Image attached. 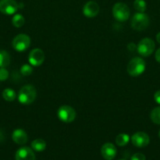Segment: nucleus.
<instances>
[{
	"instance_id": "1",
	"label": "nucleus",
	"mask_w": 160,
	"mask_h": 160,
	"mask_svg": "<svg viewBox=\"0 0 160 160\" xmlns=\"http://www.w3.org/2000/svg\"><path fill=\"white\" fill-rule=\"evenodd\" d=\"M36 96H37V92L35 88L31 84H27L21 88L17 98L21 104L30 105L35 100Z\"/></svg>"
},
{
	"instance_id": "2",
	"label": "nucleus",
	"mask_w": 160,
	"mask_h": 160,
	"mask_svg": "<svg viewBox=\"0 0 160 160\" xmlns=\"http://www.w3.org/2000/svg\"><path fill=\"white\" fill-rule=\"evenodd\" d=\"M146 64L144 59L140 57H135L129 62L127 72L132 77H138L145 70Z\"/></svg>"
},
{
	"instance_id": "3",
	"label": "nucleus",
	"mask_w": 160,
	"mask_h": 160,
	"mask_svg": "<svg viewBox=\"0 0 160 160\" xmlns=\"http://www.w3.org/2000/svg\"><path fill=\"white\" fill-rule=\"evenodd\" d=\"M150 20L147 14L144 12H136L133 15L131 20V27L136 31H144L149 26Z\"/></svg>"
},
{
	"instance_id": "4",
	"label": "nucleus",
	"mask_w": 160,
	"mask_h": 160,
	"mask_svg": "<svg viewBox=\"0 0 160 160\" xmlns=\"http://www.w3.org/2000/svg\"><path fill=\"white\" fill-rule=\"evenodd\" d=\"M112 14L116 20L124 22L130 17V10L126 4L123 2H117L112 8Z\"/></svg>"
},
{
	"instance_id": "5",
	"label": "nucleus",
	"mask_w": 160,
	"mask_h": 160,
	"mask_svg": "<svg viewBox=\"0 0 160 160\" xmlns=\"http://www.w3.org/2000/svg\"><path fill=\"white\" fill-rule=\"evenodd\" d=\"M155 48V44L154 41L148 38H146L142 39L138 43L136 49L141 56H144V57H147L153 53Z\"/></svg>"
},
{
	"instance_id": "6",
	"label": "nucleus",
	"mask_w": 160,
	"mask_h": 160,
	"mask_svg": "<svg viewBox=\"0 0 160 160\" xmlns=\"http://www.w3.org/2000/svg\"><path fill=\"white\" fill-rule=\"evenodd\" d=\"M57 117L61 121L69 123L75 120L76 117V112L72 107L64 105L58 109Z\"/></svg>"
},
{
	"instance_id": "7",
	"label": "nucleus",
	"mask_w": 160,
	"mask_h": 160,
	"mask_svg": "<svg viewBox=\"0 0 160 160\" xmlns=\"http://www.w3.org/2000/svg\"><path fill=\"white\" fill-rule=\"evenodd\" d=\"M31 45V38L28 34H20L16 36L12 42L13 48L17 52H23L28 49Z\"/></svg>"
},
{
	"instance_id": "8",
	"label": "nucleus",
	"mask_w": 160,
	"mask_h": 160,
	"mask_svg": "<svg viewBox=\"0 0 160 160\" xmlns=\"http://www.w3.org/2000/svg\"><path fill=\"white\" fill-rule=\"evenodd\" d=\"M18 3L15 0H0V12L6 15L14 14L18 9Z\"/></svg>"
},
{
	"instance_id": "9",
	"label": "nucleus",
	"mask_w": 160,
	"mask_h": 160,
	"mask_svg": "<svg viewBox=\"0 0 160 160\" xmlns=\"http://www.w3.org/2000/svg\"><path fill=\"white\" fill-rule=\"evenodd\" d=\"M45 60L44 52L40 48H34L31 50L28 56V61L33 67H39L42 65Z\"/></svg>"
},
{
	"instance_id": "10",
	"label": "nucleus",
	"mask_w": 160,
	"mask_h": 160,
	"mask_svg": "<svg viewBox=\"0 0 160 160\" xmlns=\"http://www.w3.org/2000/svg\"><path fill=\"white\" fill-rule=\"evenodd\" d=\"M131 142L134 146L137 148H144L148 145L150 138L146 133L136 132L131 137Z\"/></svg>"
},
{
	"instance_id": "11",
	"label": "nucleus",
	"mask_w": 160,
	"mask_h": 160,
	"mask_svg": "<svg viewBox=\"0 0 160 160\" xmlns=\"http://www.w3.org/2000/svg\"><path fill=\"white\" fill-rule=\"evenodd\" d=\"M83 11L85 17L88 18H93L99 13L100 7L96 2L89 1L84 5Z\"/></svg>"
},
{
	"instance_id": "12",
	"label": "nucleus",
	"mask_w": 160,
	"mask_h": 160,
	"mask_svg": "<svg viewBox=\"0 0 160 160\" xmlns=\"http://www.w3.org/2000/svg\"><path fill=\"white\" fill-rule=\"evenodd\" d=\"M16 160H35V155L32 148L29 147H22L17 151L15 155Z\"/></svg>"
},
{
	"instance_id": "13",
	"label": "nucleus",
	"mask_w": 160,
	"mask_h": 160,
	"mask_svg": "<svg viewBox=\"0 0 160 160\" xmlns=\"http://www.w3.org/2000/svg\"><path fill=\"white\" fill-rule=\"evenodd\" d=\"M117 149L113 144L105 143L101 147V155L103 158L106 160H112L116 156Z\"/></svg>"
},
{
	"instance_id": "14",
	"label": "nucleus",
	"mask_w": 160,
	"mask_h": 160,
	"mask_svg": "<svg viewBox=\"0 0 160 160\" xmlns=\"http://www.w3.org/2000/svg\"><path fill=\"white\" fill-rule=\"evenodd\" d=\"M12 139L17 145H24L28 142V135L23 129H16L12 134Z\"/></svg>"
},
{
	"instance_id": "15",
	"label": "nucleus",
	"mask_w": 160,
	"mask_h": 160,
	"mask_svg": "<svg viewBox=\"0 0 160 160\" xmlns=\"http://www.w3.org/2000/svg\"><path fill=\"white\" fill-rule=\"evenodd\" d=\"M31 148H32L34 151L35 152H40L44 151L45 149V147H46V143L44 140L41 138L35 139V140L33 141L31 144Z\"/></svg>"
},
{
	"instance_id": "16",
	"label": "nucleus",
	"mask_w": 160,
	"mask_h": 160,
	"mask_svg": "<svg viewBox=\"0 0 160 160\" xmlns=\"http://www.w3.org/2000/svg\"><path fill=\"white\" fill-rule=\"evenodd\" d=\"M10 63V56L5 50H0V67H6Z\"/></svg>"
},
{
	"instance_id": "17",
	"label": "nucleus",
	"mask_w": 160,
	"mask_h": 160,
	"mask_svg": "<svg viewBox=\"0 0 160 160\" xmlns=\"http://www.w3.org/2000/svg\"><path fill=\"white\" fill-rule=\"evenodd\" d=\"M3 97L6 101L13 102L17 98V94L15 91L11 88H6L3 92Z\"/></svg>"
},
{
	"instance_id": "18",
	"label": "nucleus",
	"mask_w": 160,
	"mask_h": 160,
	"mask_svg": "<svg viewBox=\"0 0 160 160\" xmlns=\"http://www.w3.org/2000/svg\"><path fill=\"white\" fill-rule=\"evenodd\" d=\"M130 142V136L126 134H120L116 137L115 143L119 146L122 147L126 145Z\"/></svg>"
},
{
	"instance_id": "19",
	"label": "nucleus",
	"mask_w": 160,
	"mask_h": 160,
	"mask_svg": "<svg viewBox=\"0 0 160 160\" xmlns=\"http://www.w3.org/2000/svg\"><path fill=\"white\" fill-rule=\"evenodd\" d=\"M24 17L21 14H16L12 19V23L16 28H21L24 24Z\"/></svg>"
},
{
	"instance_id": "20",
	"label": "nucleus",
	"mask_w": 160,
	"mask_h": 160,
	"mask_svg": "<svg viewBox=\"0 0 160 160\" xmlns=\"http://www.w3.org/2000/svg\"><path fill=\"white\" fill-rule=\"evenodd\" d=\"M151 120L155 124L160 125V106L155 108L151 112Z\"/></svg>"
},
{
	"instance_id": "21",
	"label": "nucleus",
	"mask_w": 160,
	"mask_h": 160,
	"mask_svg": "<svg viewBox=\"0 0 160 160\" xmlns=\"http://www.w3.org/2000/svg\"><path fill=\"white\" fill-rule=\"evenodd\" d=\"M133 7L139 12H144L147 8V4L144 0H135L133 2Z\"/></svg>"
},
{
	"instance_id": "22",
	"label": "nucleus",
	"mask_w": 160,
	"mask_h": 160,
	"mask_svg": "<svg viewBox=\"0 0 160 160\" xmlns=\"http://www.w3.org/2000/svg\"><path fill=\"white\" fill-rule=\"evenodd\" d=\"M33 72V67L31 65L29 64H24L20 68V73L24 75V76H29Z\"/></svg>"
},
{
	"instance_id": "23",
	"label": "nucleus",
	"mask_w": 160,
	"mask_h": 160,
	"mask_svg": "<svg viewBox=\"0 0 160 160\" xmlns=\"http://www.w3.org/2000/svg\"><path fill=\"white\" fill-rule=\"evenodd\" d=\"M9 78V71L5 67H0V81H5Z\"/></svg>"
},
{
	"instance_id": "24",
	"label": "nucleus",
	"mask_w": 160,
	"mask_h": 160,
	"mask_svg": "<svg viewBox=\"0 0 160 160\" xmlns=\"http://www.w3.org/2000/svg\"><path fill=\"white\" fill-rule=\"evenodd\" d=\"M131 160H146V157L142 153H135L131 156Z\"/></svg>"
},
{
	"instance_id": "25",
	"label": "nucleus",
	"mask_w": 160,
	"mask_h": 160,
	"mask_svg": "<svg viewBox=\"0 0 160 160\" xmlns=\"http://www.w3.org/2000/svg\"><path fill=\"white\" fill-rule=\"evenodd\" d=\"M154 98H155V101L160 105V90L155 92V95H154Z\"/></svg>"
},
{
	"instance_id": "26",
	"label": "nucleus",
	"mask_w": 160,
	"mask_h": 160,
	"mask_svg": "<svg viewBox=\"0 0 160 160\" xmlns=\"http://www.w3.org/2000/svg\"><path fill=\"white\" fill-rule=\"evenodd\" d=\"M155 59H156L157 62L160 63V48L155 52Z\"/></svg>"
},
{
	"instance_id": "27",
	"label": "nucleus",
	"mask_w": 160,
	"mask_h": 160,
	"mask_svg": "<svg viewBox=\"0 0 160 160\" xmlns=\"http://www.w3.org/2000/svg\"><path fill=\"white\" fill-rule=\"evenodd\" d=\"M156 40H157V42H158V43L160 44V32L157 34V35H156Z\"/></svg>"
},
{
	"instance_id": "28",
	"label": "nucleus",
	"mask_w": 160,
	"mask_h": 160,
	"mask_svg": "<svg viewBox=\"0 0 160 160\" xmlns=\"http://www.w3.org/2000/svg\"><path fill=\"white\" fill-rule=\"evenodd\" d=\"M158 136H159V138H160V131H159V132H158Z\"/></svg>"
},
{
	"instance_id": "29",
	"label": "nucleus",
	"mask_w": 160,
	"mask_h": 160,
	"mask_svg": "<svg viewBox=\"0 0 160 160\" xmlns=\"http://www.w3.org/2000/svg\"><path fill=\"white\" fill-rule=\"evenodd\" d=\"M119 160H126V159H119Z\"/></svg>"
}]
</instances>
